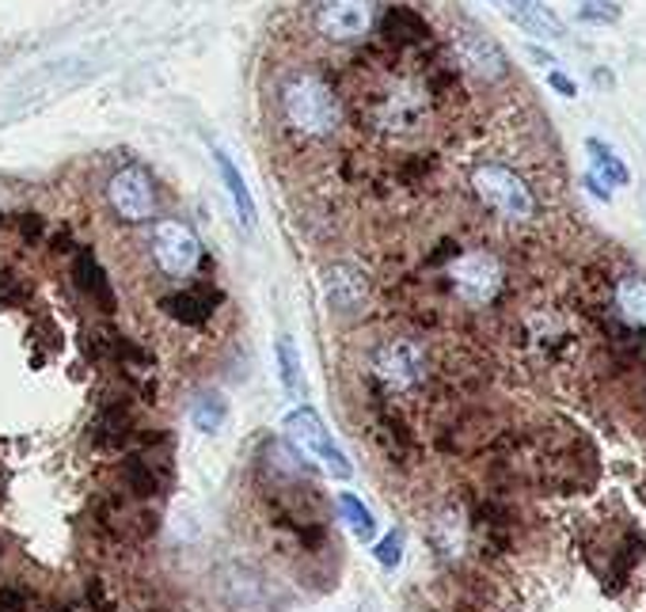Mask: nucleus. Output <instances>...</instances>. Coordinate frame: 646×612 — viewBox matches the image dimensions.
I'll use <instances>...</instances> for the list:
<instances>
[{
  "label": "nucleus",
  "mask_w": 646,
  "mask_h": 612,
  "mask_svg": "<svg viewBox=\"0 0 646 612\" xmlns=\"http://www.w3.org/2000/svg\"><path fill=\"white\" fill-rule=\"evenodd\" d=\"M357 118H362V126H373L380 133L411 138V133L426 130L434 118V84L411 73L385 76L357 95Z\"/></svg>",
  "instance_id": "nucleus-2"
},
{
  "label": "nucleus",
  "mask_w": 646,
  "mask_h": 612,
  "mask_svg": "<svg viewBox=\"0 0 646 612\" xmlns=\"http://www.w3.org/2000/svg\"><path fill=\"white\" fill-rule=\"evenodd\" d=\"M278 118L301 141H327L342 126V95L320 69H293L278 84Z\"/></svg>",
  "instance_id": "nucleus-1"
},
{
  "label": "nucleus",
  "mask_w": 646,
  "mask_h": 612,
  "mask_svg": "<svg viewBox=\"0 0 646 612\" xmlns=\"http://www.w3.org/2000/svg\"><path fill=\"white\" fill-rule=\"evenodd\" d=\"M377 373L392 388H411L426 377V354L411 339H392L377 350Z\"/></svg>",
  "instance_id": "nucleus-10"
},
{
  "label": "nucleus",
  "mask_w": 646,
  "mask_h": 612,
  "mask_svg": "<svg viewBox=\"0 0 646 612\" xmlns=\"http://www.w3.org/2000/svg\"><path fill=\"white\" fill-rule=\"evenodd\" d=\"M153 259L167 278H190L202 262V244H198L195 228L183 221L164 217L153 228Z\"/></svg>",
  "instance_id": "nucleus-8"
},
{
  "label": "nucleus",
  "mask_w": 646,
  "mask_h": 612,
  "mask_svg": "<svg viewBox=\"0 0 646 612\" xmlns=\"http://www.w3.org/2000/svg\"><path fill=\"white\" fill-rule=\"evenodd\" d=\"M586 149H589V175H594V179L601 183L604 190L627 187V183H632V168L620 161V153L612 145H604V141L589 138Z\"/></svg>",
  "instance_id": "nucleus-17"
},
{
  "label": "nucleus",
  "mask_w": 646,
  "mask_h": 612,
  "mask_svg": "<svg viewBox=\"0 0 646 612\" xmlns=\"http://www.w3.org/2000/svg\"><path fill=\"white\" fill-rule=\"evenodd\" d=\"M278 369H282V385L297 396L301 392V354L290 336L278 339Z\"/></svg>",
  "instance_id": "nucleus-20"
},
{
  "label": "nucleus",
  "mask_w": 646,
  "mask_h": 612,
  "mask_svg": "<svg viewBox=\"0 0 646 612\" xmlns=\"http://www.w3.org/2000/svg\"><path fill=\"white\" fill-rule=\"evenodd\" d=\"M0 612H27V593L20 586H4L0 590Z\"/></svg>",
  "instance_id": "nucleus-26"
},
{
  "label": "nucleus",
  "mask_w": 646,
  "mask_h": 612,
  "mask_svg": "<svg viewBox=\"0 0 646 612\" xmlns=\"http://www.w3.org/2000/svg\"><path fill=\"white\" fill-rule=\"evenodd\" d=\"M0 228H4V210H0Z\"/></svg>",
  "instance_id": "nucleus-30"
},
{
  "label": "nucleus",
  "mask_w": 646,
  "mask_h": 612,
  "mask_svg": "<svg viewBox=\"0 0 646 612\" xmlns=\"http://www.w3.org/2000/svg\"><path fill=\"white\" fill-rule=\"evenodd\" d=\"M190 415H195V426L202 434H218V426L225 423V415H228V408H225V400H221V396H202V400L195 403V411H190Z\"/></svg>",
  "instance_id": "nucleus-21"
},
{
  "label": "nucleus",
  "mask_w": 646,
  "mask_h": 612,
  "mask_svg": "<svg viewBox=\"0 0 646 612\" xmlns=\"http://www.w3.org/2000/svg\"><path fill=\"white\" fill-rule=\"evenodd\" d=\"M285 431H290L293 445H297V449L305 452L308 460H320V464L334 475V480H350V472H354V468H350V460L331 445V434L324 431L320 415H316L313 408L293 411V415L285 419Z\"/></svg>",
  "instance_id": "nucleus-9"
},
{
  "label": "nucleus",
  "mask_w": 646,
  "mask_h": 612,
  "mask_svg": "<svg viewBox=\"0 0 646 612\" xmlns=\"http://www.w3.org/2000/svg\"><path fill=\"white\" fill-rule=\"evenodd\" d=\"M213 161H218L221 183H225L228 198H233V205H236V221H240V228L251 233L255 228V198H251V190H247V179L240 175V168H236L233 156H228L225 149H213Z\"/></svg>",
  "instance_id": "nucleus-16"
},
{
  "label": "nucleus",
  "mask_w": 646,
  "mask_h": 612,
  "mask_svg": "<svg viewBox=\"0 0 646 612\" xmlns=\"http://www.w3.org/2000/svg\"><path fill=\"white\" fill-rule=\"evenodd\" d=\"M339 510H342V518H347L350 529H354L357 540H373V532H377V521H373V514L365 510V506L357 503L354 495H339Z\"/></svg>",
  "instance_id": "nucleus-19"
},
{
  "label": "nucleus",
  "mask_w": 646,
  "mask_h": 612,
  "mask_svg": "<svg viewBox=\"0 0 646 612\" xmlns=\"http://www.w3.org/2000/svg\"><path fill=\"white\" fill-rule=\"evenodd\" d=\"M494 8H498L506 20H514L521 31H529V35H537V38H563L566 35V27H563V20L552 12V8H544L540 0H491Z\"/></svg>",
  "instance_id": "nucleus-12"
},
{
  "label": "nucleus",
  "mask_w": 646,
  "mask_h": 612,
  "mask_svg": "<svg viewBox=\"0 0 646 612\" xmlns=\"http://www.w3.org/2000/svg\"><path fill=\"white\" fill-rule=\"evenodd\" d=\"M472 190L486 210L498 213L502 221H517V225H525V221L537 217V195H532V187L509 168V164H498V161L475 164Z\"/></svg>",
  "instance_id": "nucleus-3"
},
{
  "label": "nucleus",
  "mask_w": 646,
  "mask_h": 612,
  "mask_svg": "<svg viewBox=\"0 0 646 612\" xmlns=\"http://www.w3.org/2000/svg\"><path fill=\"white\" fill-rule=\"evenodd\" d=\"M107 202L130 225H145L156 217V179L141 164H126L107 179Z\"/></svg>",
  "instance_id": "nucleus-5"
},
{
  "label": "nucleus",
  "mask_w": 646,
  "mask_h": 612,
  "mask_svg": "<svg viewBox=\"0 0 646 612\" xmlns=\"http://www.w3.org/2000/svg\"><path fill=\"white\" fill-rule=\"evenodd\" d=\"M43 217H38V213H20V233H23V240L27 244H35L38 236H43Z\"/></svg>",
  "instance_id": "nucleus-27"
},
{
  "label": "nucleus",
  "mask_w": 646,
  "mask_h": 612,
  "mask_svg": "<svg viewBox=\"0 0 646 612\" xmlns=\"http://www.w3.org/2000/svg\"><path fill=\"white\" fill-rule=\"evenodd\" d=\"M324 290H327V305H331L334 313H357V308L369 301V278H365L362 270L339 262V267L327 270Z\"/></svg>",
  "instance_id": "nucleus-13"
},
{
  "label": "nucleus",
  "mask_w": 646,
  "mask_h": 612,
  "mask_svg": "<svg viewBox=\"0 0 646 612\" xmlns=\"http://www.w3.org/2000/svg\"><path fill=\"white\" fill-rule=\"evenodd\" d=\"M578 20L582 23H616L620 4H612V0H586V4L578 8Z\"/></svg>",
  "instance_id": "nucleus-22"
},
{
  "label": "nucleus",
  "mask_w": 646,
  "mask_h": 612,
  "mask_svg": "<svg viewBox=\"0 0 646 612\" xmlns=\"http://www.w3.org/2000/svg\"><path fill=\"white\" fill-rule=\"evenodd\" d=\"M122 480H126V491L138 498H153L156 491H161V480H156V468L149 464V460L141 457H126L122 460Z\"/></svg>",
  "instance_id": "nucleus-18"
},
{
  "label": "nucleus",
  "mask_w": 646,
  "mask_h": 612,
  "mask_svg": "<svg viewBox=\"0 0 646 612\" xmlns=\"http://www.w3.org/2000/svg\"><path fill=\"white\" fill-rule=\"evenodd\" d=\"M453 61L480 84H498L509 73V61L502 54V46L491 35H483L480 27H465L453 35Z\"/></svg>",
  "instance_id": "nucleus-7"
},
{
  "label": "nucleus",
  "mask_w": 646,
  "mask_h": 612,
  "mask_svg": "<svg viewBox=\"0 0 646 612\" xmlns=\"http://www.w3.org/2000/svg\"><path fill=\"white\" fill-rule=\"evenodd\" d=\"M400 555H403V537H400V529H396V532H388V537L377 544V560L385 563V567H396V563H400Z\"/></svg>",
  "instance_id": "nucleus-24"
},
{
  "label": "nucleus",
  "mask_w": 646,
  "mask_h": 612,
  "mask_svg": "<svg viewBox=\"0 0 646 612\" xmlns=\"http://www.w3.org/2000/svg\"><path fill=\"white\" fill-rule=\"evenodd\" d=\"M0 491H4V480H0Z\"/></svg>",
  "instance_id": "nucleus-31"
},
{
  "label": "nucleus",
  "mask_w": 646,
  "mask_h": 612,
  "mask_svg": "<svg viewBox=\"0 0 646 612\" xmlns=\"http://www.w3.org/2000/svg\"><path fill=\"white\" fill-rule=\"evenodd\" d=\"M50 612H77V609H69V605H54Z\"/></svg>",
  "instance_id": "nucleus-29"
},
{
  "label": "nucleus",
  "mask_w": 646,
  "mask_h": 612,
  "mask_svg": "<svg viewBox=\"0 0 646 612\" xmlns=\"http://www.w3.org/2000/svg\"><path fill=\"white\" fill-rule=\"evenodd\" d=\"M612 308H616L620 323L632 331H646V278L624 274L612 290Z\"/></svg>",
  "instance_id": "nucleus-15"
},
{
  "label": "nucleus",
  "mask_w": 646,
  "mask_h": 612,
  "mask_svg": "<svg viewBox=\"0 0 646 612\" xmlns=\"http://www.w3.org/2000/svg\"><path fill=\"white\" fill-rule=\"evenodd\" d=\"M548 81H552V87L560 95H566V99H574V95H578V84L571 81V76H563L560 69H552V76H548Z\"/></svg>",
  "instance_id": "nucleus-28"
},
{
  "label": "nucleus",
  "mask_w": 646,
  "mask_h": 612,
  "mask_svg": "<svg viewBox=\"0 0 646 612\" xmlns=\"http://www.w3.org/2000/svg\"><path fill=\"white\" fill-rule=\"evenodd\" d=\"M221 305V290L213 282H198L190 290H175L161 297V308L172 320L187 323V328H202L205 320L213 316V308Z\"/></svg>",
  "instance_id": "nucleus-11"
},
{
  "label": "nucleus",
  "mask_w": 646,
  "mask_h": 612,
  "mask_svg": "<svg viewBox=\"0 0 646 612\" xmlns=\"http://www.w3.org/2000/svg\"><path fill=\"white\" fill-rule=\"evenodd\" d=\"M87 605H92L95 612H115V601H110L107 586H103L99 578H92V582H87Z\"/></svg>",
  "instance_id": "nucleus-25"
},
{
  "label": "nucleus",
  "mask_w": 646,
  "mask_h": 612,
  "mask_svg": "<svg viewBox=\"0 0 646 612\" xmlns=\"http://www.w3.org/2000/svg\"><path fill=\"white\" fill-rule=\"evenodd\" d=\"M377 12V0H320L313 12V31L331 46H354L373 35Z\"/></svg>",
  "instance_id": "nucleus-4"
},
{
  "label": "nucleus",
  "mask_w": 646,
  "mask_h": 612,
  "mask_svg": "<svg viewBox=\"0 0 646 612\" xmlns=\"http://www.w3.org/2000/svg\"><path fill=\"white\" fill-rule=\"evenodd\" d=\"M27 301V285L23 278H15L12 270H0V308H12Z\"/></svg>",
  "instance_id": "nucleus-23"
},
{
  "label": "nucleus",
  "mask_w": 646,
  "mask_h": 612,
  "mask_svg": "<svg viewBox=\"0 0 646 612\" xmlns=\"http://www.w3.org/2000/svg\"><path fill=\"white\" fill-rule=\"evenodd\" d=\"M69 274H73V285L84 293V297H92L95 305H99V313H115V290H110L107 282V270L99 267V259H95L92 248H81L73 256V267H69Z\"/></svg>",
  "instance_id": "nucleus-14"
},
{
  "label": "nucleus",
  "mask_w": 646,
  "mask_h": 612,
  "mask_svg": "<svg viewBox=\"0 0 646 612\" xmlns=\"http://www.w3.org/2000/svg\"><path fill=\"white\" fill-rule=\"evenodd\" d=\"M449 282L465 305L483 308L498 297L502 290V262L491 251H465V256L453 259L449 267Z\"/></svg>",
  "instance_id": "nucleus-6"
}]
</instances>
